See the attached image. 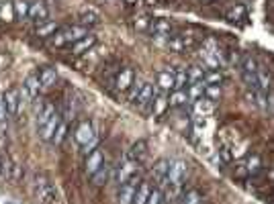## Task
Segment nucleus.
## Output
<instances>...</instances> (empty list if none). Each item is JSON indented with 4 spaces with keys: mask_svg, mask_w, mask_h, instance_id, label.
<instances>
[{
    "mask_svg": "<svg viewBox=\"0 0 274 204\" xmlns=\"http://www.w3.org/2000/svg\"><path fill=\"white\" fill-rule=\"evenodd\" d=\"M188 174V164L184 160H176L170 162V174H168V182L170 186H180L184 182V178Z\"/></svg>",
    "mask_w": 274,
    "mask_h": 204,
    "instance_id": "423d86ee",
    "label": "nucleus"
},
{
    "mask_svg": "<svg viewBox=\"0 0 274 204\" xmlns=\"http://www.w3.org/2000/svg\"><path fill=\"white\" fill-rule=\"evenodd\" d=\"M166 108H170V104H168V96L166 94H156L154 100H152V115L160 117L166 112Z\"/></svg>",
    "mask_w": 274,
    "mask_h": 204,
    "instance_id": "bb28decb",
    "label": "nucleus"
},
{
    "mask_svg": "<svg viewBox=\"0 0 274 204\" xmlns=\"http://www.w3.org/2000/svg\"><path fill=\"white\" fill-rule=\"evenodd\" d=\"M41 88L43 86H41V82H39V76H27V80L23 84V94H25L27 100H35L41 92Z\"/></svg>",
    "mask_w": 274,
    "mask_h": 204,
    "instance_id": "dca6fc26",
    "label": "nucleus"
},
{
    "mask_svg": "<svg viewBox=\"0 0 274 204\" xmlns=\"http://www.w3.org/2000/svg\"><path fill=\"white\" fill-rule=\"evenodd\" d=\"M164 202V194L160 188H152L150 192V198H147V204H162Z\"/></svg>",
    "mask_w": 274,
    "mask_h": 204,
    "instance_id": "79ce46f5",
    "label": "nucleus"
},
{
    "mask_svg": "<svg viewBox=\"0 0 274 204\" xmlns=\"http://www.w3.org/2000/svg\"><path fill=\"white\" fill-rule=\"evenodd\" d=\"M203 4H211V2H215V0H201Z\"/></svg>",
    "mask_w": 274,
    "mask_h": 204,
    "instance_id": "49530a36",
    "label": "nucleus"
},
{
    "mask_svg": "<svg viewBox=\"0 0 274 204\" xmlns=\"http://www.w3.org/2000/svg\"><path fill=\"white\" fill-rule=\"evenodd\" d=\"M205 96H207L209 100L217 102V100L223 96V88H221V84H205Z\"/></svg>",
    "mask_w": 274,
    "mask_h": 204,
    "instance_id": "473e14b6",
    "label": "nucleus"
},
{
    "mask_svg": "<svg viewBox=\"0 0 274 204\" xmlns=\"http://www.w3.org/2000/svg\"><path fill=\"white\" fill-rule=\"evenodd\" d=\"M66 133H68V123L61 121V125L57 127V131H55V135H53L51 143H53V145H61V143H64V139H66Z\"/></svg>",
    "mask_w": 274,
    "mask_h": 204,
    "instance_id": "4c0bfd02",
    "label": "nucleus"
},
{
    "mask_svg": "<svg viewBox=\"0 0 274 204\" xmlns=\"http://www.w3.org/2000/svg\"><path fill=\"white\" fill-rule=\"evenodd\" d=\"M14 18H16V14H14V4H10V2H2V4H0V20L12 22Z\"/></svg>",
    "mask_w": 274,
    "mask_h": 204,
    "instance_id": "f704fd0d",
    "label": "nucleus"
},
{
    "mask_svg": "<svg viewBox=\"0 0 274 204\" xmlns=\"http://www.w3.org/2000/svg\"><path fill=\"white\" fill-rule=\"evenodd\" d=\"M6 63H8V59H6L4 55H0V67H4Z\"/></svg>",
    "mask_w": 274,
    "mask_h": 204,
    "instance_id": "c03bdc74",
    "label": "nucleus"
},
{
    "mask_svg": "<svg viewBox=\"0 0 274 204\" xmlns=\"http://www.w3.org/2000/svg\"><path fill=\"white\" fill-rule=\"evenodd\" d=\"M145 155H147V143L143 139H139L137 143H133L127 151V160L135 162V164H141L145 160Z\"/></svg>",
    "mask_w": 274,
    "mask_h": 204,
    "instance_id": "aec40b11",
    "label": "nucleus"
},
{
    "mask_svg": "<svg viewBox=\"0 0 274 204\" xmlns=\"http://www.w3.org/2000/svg\"><path fill=\"white\" fill-rule=\"evenodd\" d=\"M225 16H227V20H231V22H242V20H246V16H248V8H246L244 4H231V6L227 8Z\"/></svg>",
    "mask_w": 274,
    "mask_h": 204,
    "instance_id": "b1692460",
    "label": "nucleus"
},
{
    "mask_svg": "<svg viewBox=\"0 0 274 204\" xmlns=\"http://www.w3.org/2000/svg\"><path fill=\"white\" fill-rule=\"evenodd\" d=\"M59 29H57V25L55 22H49V20H45V22H41V25L37 27V37H53L55 33H57Z\"/></svg>",
    "mask_w": 274,
    "mask_h": 204,
    "instance_id": "2f4dec72",
    "label": "nucleus"
},
{
    "mask_svg": "<svg viewBox=\"0 0 274 204\" xmlns=\"http://www.w3.org/2000/svg\"><path fill=\"white\" fill-rule=\"evenodd\" d=\"M78 20H80V25H82V27H90V25H96V22L100 20V12H98L96 8H90V6H86V8H82V10L78 12Z\"/></svg>",
    "mask_w": 274,
    "mask_h": 204,
    "instance_id": "412c9836",
    "label": "nucleus"
},
{
    "mask_svg": "<svg viewBox=\"0 0 274 204\" xmlns=\"http://www.w3.org/2000/svg\"><path fill=\"white\" fill-rule=\"evenodd\" d=\"M260 168H262L260 155H250V157H248V162H246V170H248V174H250V176H254V174L260 172Z\"/></svg>",
    "mask_w": 274,
    "mask_h": 204,
    "instance_id": "e433bc0d",
    "label": "nucleus"
},
{
    "mask_svg": "<svg viewBox=\"0 0 274 204\" xmlns=\"http://www.w3.org/2000/svg\"><path fill=\"white\" fill-rule=\"evenodd\" d=\"M123 2H125V4H129V6H133V4L139 2V0H123Z\"/></svg>",
    "mask_w": 274,
    "mask_h": 204,
    "instance_id": "a18cd8bd",
    "label": "nucleus"
},
{
    "mask_svg": "<svg viewBox=\"0 0 274 204\" xmlns=\"http://www.w3.org/2000/svg\"><path fill=\"white\" fill-rule=\"evenodd\" d=\"M205 84H221L223 82V74L219 70H213V72H207L205 74Z\"/></svg>",
    "mask_w": 274,
    "mask_h": 204,
    "instance_id": "ea45409f",
    "label": "nucleus"
},
{
    "mask_svg": "<svg viewBox=\"0 0 274 204\" xmlns=\"http://www.w3.org/2000/svg\"><path fill=\"white\" fill-rule=\"evenodd\" d=\"M188 102H191V98H188L186 88H176V90L170 92V96H168V104H170L172 108H182Z\"/></svg>",
    "mask_w": 274,
    "mask_h": 204,
    "instance_id": "6ab92c4d",
    "label": "nucleus"
},
{
    "mask_svg": "<svg viewBox=\"0 0 274 204\" xmlns=\"http://www.w3.org/2000/svg\"><path fill=\"white\" fill-rule=\"evenodd\" d=\"M61 121H64V119L59 117V112H55V115H53L43 127H39V137L43 139V141H49V143H51V139H53V135H55L57 127L61 125Z\"/></svg>",
    "mask_w": 274,
    "mask_h": 204,
    "instance_id": "9b49d317",
    "label": "nucleus"
},
{
    "mask_svg": "<svg viewBox=\"0 0 274 204\" xmlns=\"http://www.w3.org/2000/svg\"><path fill=\"white\" fill-rule=\"evenodd\" d=\"M231 157H234V153H231V149H229L227 145H223V147L217 151V160H219V164H229Z\"/></svg>",
    "mask_w": 274,
    "mask_h": 204,
    "instance_id": "a19ab883",
    "label": "nucleus"
},
{
    "mask_svg": "<svg viewBox=\"0 0 274 204\" xmlns=\"http://www.w3.org/2000/svg\"><path fill=\"white\" fill-rule=\"evenodd\" d=\"M4 100H6V108H8V115L10 117H16L20 110L25 106V98H23V92H18L16 88H10L8 92H4Z\"/></svg>",
    "mask_w": 274,
    "mask_h": 204,
    "instance_id": "39448f33",
    "label": "nucleus"
},
{
    "mask_svg": "<svg viewBox=\"0 0 274 204\" xmlns=\"http://www.w3.org/2000/svg\"><path fill=\"white\" fill-rule=\"evenodd\" d=\"M201 61H203V67H205L207 72H213V70H219V65H221V55L203 49V51H201Z\"/></svg>",
    "mask_w": 274,
    "mask_h": 204,
    "instance_id": "4be33fe9",
    "label": "nucleus"
},
{
    "mask_svg": "<svg viewBox=\"0 0 274 204\" xmlns=\"http://www.w3.org/2000/svg\"><path fill=\"white\" fill-rule=\"evenodd\" d=\"M158 86L162 92H172V90H176V72L174 70H160Z\"/></svg>",
    "mask_w": 274,
    "mask_h": 204,
    "instance_id": "f8f14e48",
    "label": "nucleus"
},
{
    "mask_svg": "<svg viewBox=\"0 0 274 204\" xmlns=\"http://www.w3.org/2000/svg\"><path fill=\"white\" fill-rule=\"evenodd\" d=\"M133 29L137 31V33H147V31H150L152 29V18L150 16H137L135 18V22H133Z\"/></svg>",
    "mask_w": 274,
    "mask_h": 204,
    "instance_id": "c9c22d12",
    "label": "nucleus"
},
{
    "mask_svg": "<svg viewBox=\"0 0 274 204\" xmlns=\"http://www.w3.org/2000/svg\"><path fill=\"white\" fill-rule=\"evenodd\" d=\"M29 2H25V0H16L14 2V14L16 18H29Z\"/></svg>",
    "mask_w": 274,
    "mask_h": 204,
    "instance_id": "58836bf2",
    "label": "nucleus"
},
{
    "mask_svg": "<svg viewBox=\"0 0 274 204\" xmlns=\"http://www.w3.org/2000/svg\"><path fill=\"white\" fill-rule=\"evenodd\" d=\"M156 37H170L174 31V25L168 18H152V29Z\"/></svg>",
    "mask_w": 274,
    "mask_h": 204,
    "instance_id": "2eb2a0df",
    "label": "nucleus"
},
{
    "mask_svg": "<svg viewBox=\"0 0 274 204\" xmlns=\"http://www.w3.org/2000/svg\"><path fill=\"white\" fill-rule=\"evenodd\" d=\"M88 35V29L82 25H72L66 29H59L53 37H49V45L51 47H64V45H74L76 41H80L82 37Z\"/></svg>",
    "mask_w": 274,
    "mask_h": 204,
    "instance_id": "f03ea898",
    "label": "nucleus"
},
{
    "mask_svg": "<svg viewBox=\"0 0 274 204\" xmlns=\"http://www.w3.org/2000/svg\"><path fill=\"white\" fill-rule=\"evenodd\" d=\"M139 180L137 176H133L127 184H119V192H117V204H133V196L137 190Z\"/></svg>",
    "mask_w": 274,
    "mask_h": 204,
    "instance_id": "0eeeda50",
    "label": "nucleus"
},
{
    "mask_svg": "<svg viewBox=\"0 0 274 204\" xmlns=\"http://www.w3.org/2000/svg\"><path fill=\"white\" fill-rule=\"evenodd\" d=\"M195 112L199 117H209V115H213L215 112V102L213 100H209L207 96L195 100Z\"/></svg>",
    "mask_w": 274,
    "mask_h": 204,
    "instance_id": "5701e85b",
    "label": "nucleus"
},
{
    "mask_svg": "<svg viewBox=\"0 0 274 204\" xmlns=\"http://www.w3.org/2000/svg\"><path fill=\"white\" fill-rule=\"evenodd\" d=\"M57 80V70L55 67H43V70L39 72V82L43 88H51Z\"/></svg>",
    "mask_w": 274,
    "mask_h": 204,
    "instance_id": "a878e982",
    "label": "nucleus"
},
{
    "mask_svg": "<svg viewBox=\"0 0 274 204\" xmlns=\"http://www.w3.org/2000/svg\"><path fill=\"white\" fill-rule=\"evenodd\" d=\"M74 141H76L82 149H86V151L96 145V131H94V127H92L90 121H82V123L76 127V131H74Z\"/></svg>",
    "mask_w": 274,
    "mask_h": 204,
    "instance_id": "7ed1b4c3",
    "label": "nucleus"
},
{
    "mask_svg": "<svg viewBox=\"0 0 274 204\" xmlns=\"http://www.w3.org/2000/svg\"><path fill=\"white\" fill-rule=\"evenodd\" d=\"M29 18L33 22H37V25H41V22H45L49 18V8L45 6V2H33L29 6Z\"/></svg>",
    "mask_w": 274,
    "mask_h": 204,
    "instance_id": "f3484780",
    "label": "nucleus"
},
{
    "mask_svg": "<svg viewBox=\"0 0 274 204\" xmlns=\"http://www.w3.org/2000/svg\"><path fill=\"white\" fill-rule=\"evenodd\" d=\"M104 164V157H102V151L100 149H92L86 157V164H84V170H86L88 176H92L94 172H98Z\"/></svg>",
    "mask_w": 274,
    "mask_h": 204,
    "instance_id": "4468645a",
    "label": "nucleus"
},
{
    "mask_svg": "<svg viewBox=\"0 0 274 204\" xmlns=\"http://www.w3.org/2000/svg\"><path fill=\"white\" fill-rule=\"evenodd\" d=\"M201 200H203V196H201V192L199 190H186L182 196H180V200H178V204H201Z\"/></svg>",
    "mask_w": 274,
    "mask_h": 204,
    "instance_id": "72a5a7b5",
    "label": "nucleus"
},
{
    "mask_svg": "<svg viewBox=\"0 0 274 204\" xmlns=\"http://www.w3.org/2000/svg\"><path fill=\"white\" fill-rule=\"evenodd\" d=\"M94 45H96V37L88 33L86 37H82L80 41H76L72 45V53L74 55H84V53H88L90 49H94Z\"/></svg>",
    "mask_w": 274,
    "mask_h": 204,
    "instance_id": "a211bd4d",
    "label": "nucleus"
},
{
    "mask_svg": "<svg viewBox=\"0 0 274 204\" xmlns=\"http://www.w3.org/2000/svg\"><path fill=\"white\" fill-rule=\"evenodd\" d=\"M154 96H156L154 84L141 82V84H137V86L133 88V92H131V96H129V102H131V106H139V108H141V106L152 104Z\"/></svg>",
    "mask_w": 274,
    "mask_h": 204,
    "instance_id": "20e7f679",
    "label": "nucleus"
},
{
    "mask_svg": "<svg viewBox=\"0 0 274 204\" xmlns=\"http://www.w3.org/2000/svg\"><path fill=\"white\" fill-rule=\"evenodd\" d=\"M186 92H188V98H191V102L199 100L205 96V82H191L186 86Z\"/></svg>",
    "mask_w": 274,
    "mask_h": 204,
    "instance_id": "c756f323",
    "label": "nucleus"
},
{
    "mask_svg": "<svg viewBox=\"0 0 274 204\" xmlns=\"http://www.w3.org/2000/svg\"><path fill=\"white\" fill-rule=\"evenodd\" d=\"M55 112H57V110H55V106H53L51 102H45L43 106H41L39 112H37V129H39V127H43V125H45V123L55 115Z\"/></svg>",
    "mask_w": 274,
    "mask_h": 204,
    "instance_id": "393cba45",
    "label": "nucleus"
},
{
    "mask_svg": "<svg viewBox=\"0 0 274 204\" xmlns=\"http://www.w3.org/2000/svg\"><path fill=\"white\" fill-rule=\"evenodd\" d=\"M8 117V108H6V100H4V94H0V123H4Z\"/></svg>",
    "mask_w": 274,
    "mask_h": 204,
    "instance_id": "37998d69",
    "label": "nucleus"
},
{
    "mask_svg": "<svg viewBox=\"0 0 274 204\" xmlns=\"http://www.w3.org/2000/svg\"><path fill=\"white\" fill-rule=\"evenodd\" d=\"M135 84V72L131 70V67H125V70H121L115 78V88L119 90V92H127V90Z\"/></svg>",
    "mask_w": 274,
    "mask_h": 204,
    "instance_id": "9d476101",
    "label": "nucleus"
},
{
    "mask_svg": "<svg viewBox=\"0 0 274 204\" xmlns=\"http://www.w3.org/2000/svg\"><path fill=\"white\" fill-rule=\"evenodd\" d=\"M31 194L37 204H53L57 198L55 186L49 182L45 176H35L31 182Z\"/></svg>",
    "mask_w": 274,
    "mask_h": 204,
    "instance_id": "f257e3e1",
    "label": "nucleus"
},
{
    "mask_svg": "<svg viewBox=\"0 0 274 204\" xmlns=\"http://www.w3.org/2000/svg\"><path fill=\"white\" fill-rule=\"evenodd\" d=\"M90 180H92V184L94 186H104L111 180V168L107 166V164H102V168L98 170V172H94L92 176H90Z\"/></svg>",
    "mask_w": 274,
    "mask_h": 204,
    "instance_id": "cd10ccee",
    "label": "nucleus"
},
{
    "mask_svg": "<svg viewBox=\"0 0 274 204\" xmlns=\"http://www.w3.org/2000/svg\"><path fill=\"white\" fill-rule=\"evenodd\" d=\"M195 43H197V41H195L193 35H184V33H180V35H170V37H168V47H170L172 51H176V53L195 47Z\"/></svg>",
    "mask_w": 274,
    "mask_h": 204,
    "instance_id": "6e6552de",
    "label": "nucleus"
},
{
    "mask_svg": "<svg viewBox=\"0 0 274 204\" xmlns=\"http://www.w3.org/2000/svg\"><path fill=\"white\" fill-rule=\"evenodd\" d=\"M150 192H152L150 182H139V186H137V190H135V196H133V204H147Z\"/></svg>",
    "mask_w": 274,
    "mask_h": 204,
    "instance_id": "c85d7f7f",
    "label": "nucleus"
},
{
    "mask_svg": "<svg viewBox=\"0 0 274 204\" xmlns=\"http://www.w3.org/2000/svg\"><path fill=\"white\" fill-rule=\"evenodd\" d=\"M168 174H170V162L168 160H158L152 168V176H154V182L156 184H166L168 182Z\"/></svg>",
    "mask_w": 274,
    "mask_h": 204,
    "instance_id": "ddd939ff",
    "label": "nucleus"
},
{
    "mask_svg": "<svg viewBox=\"0 0 274 204\" xmlns=\"http://www.w3.org/2000/svg\"><path fill=\"white\" fill-rule=\"evenodd\" d=\"M137 166H139V164H135V162H131V160L123 162V164L117 168L115 182H117V184H127L133 176H137Z\"/></svg>",
    "mask_w": 274,
    "mask_h": 204,
    "instance_id": "1a4fd4ad",
    "label": "nucleus"
},
{
    "mask_svg": "<svg viewBox=\"0 0 274 204\" xmlns=\"http://www.w3.org/2000/svg\"><path fill=\"white\" fill-rule=\"evenodd\" d=\"M205 74H207V70H205L203 65H191V67H186L188 84H191V82H203V80H205Z\"/></svg>",
    "mask_w": 274,
    "mask_h": 204,
    "instance_id": "7c9ffc66",
    "label": "nucleus"
}]
</instances>
